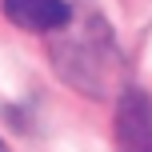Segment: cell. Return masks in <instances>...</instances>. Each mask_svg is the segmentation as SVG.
<instances>
[{
	"label": "cell",
	"mask_w": 152,
	"mask_h": 152,
	"mask_svg": "<svg viewBox=\"0 0 152 152\" xmlns=\"http://www.w3.org/2000/svg\"><path fill=\"white\" fill-rule=\"evenodd\" d=\"M112 136H116V152H152V100H148V92H140V88L120 92Z\"/></svg>",
	"instance_id": "cell-1"
},
{
	"label": "cell",
	"mask_w": 152,
	"mask_h": 152,
	"mask_svg": "<svg viewBox=\"0 0 152 152\" xmlns=\"http://www.w3.org/2000/svg\"><path fill=\"white\" fill-rule=\"evenodd\" d=\"M0 8L24 32H60L72 24L68 0H0Z\"/></svg>",
	"instance_id": "cell-2"
},
{
	"label": "cell",
	"mask_w": 152,
	"mask_h": 152,
	"mask_svg": "<svg viewBox=\"0 0 152 152\" xmlns=\"http://www.w3.org/2000/svg\"><path fill=\"white\" fill-rule=\"evenodd\" d=\"M0 152H8V148H4V144H0Z\"/></svg>",
	"instance_id": "cell-3"
}]
</instances>
